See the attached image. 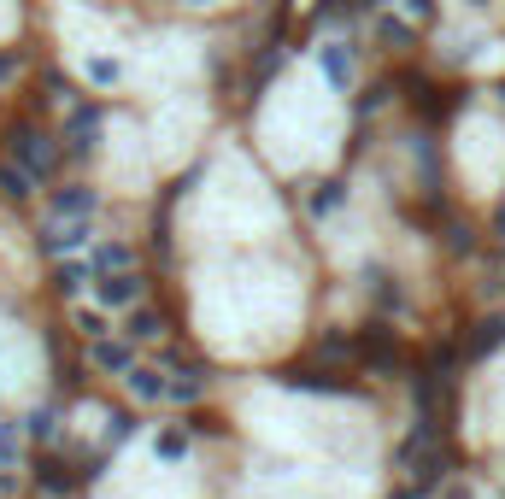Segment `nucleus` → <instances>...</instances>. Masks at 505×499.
<instances>
[{
  "label": "nucleus",
  "instance_id": "obj_1",
  "mask_svg": "<svg viewBox=\"0 0 505 499\" xmlns=\"http://www.w3.org/2000/svg\"><path fill=\"white\" fill-rule=\"evenodd\" d=\"M12 159H18L30 177H47V171H53V142H47L42 130H30V123H18V130H12Z\"/></svg>",
  "mask_w": 505,
  "mask_h": 499
},
{
  "label": "nucleus",
  "instance_id": "obj_2",
  "mask_svg": "<svg viewBox=\"0 0 505 499\" xmlns=\"http://www.w3.org/2000/svg\"><path fill=\"white\" fill-rule=\"evenodd\" d=\"M94 142H101V106H77L65 123V147L71 153H89Z\"/></svg>",
  "mask_w": 505,
  "mask_h": 499
},
{
  "label": "nucleus",
  "instance_id": "obj_3",
  "mask_svg": "<svg viewBox=\"0 0 505 499\" xmlns=\"http://www.w3.org/2000/svg\"><path fill=\"white\" fill-rule=\"evenodd\" d=\"M317 65H324V77L335 83V89H347V83H353V59H347V47H341V42L317 47Z\"/></svg>",
  "mask_w": 505,
  "mask_h": 499
},
{
  "label": "nucleus",
  "instance_id": "obj_4",
  "mask_svg": "<svg viewBox=\"0 0 505 499\" xmlns=\"http://www.w3.org/2000/svg\"><path fill=\"white\" fill-rule=\"evenodd\" d=\"M42 247H47V253H71V247H89V223H83V218H65L59 230H47V235H42Z\"/></svg>",
  "mask_w": 505,
  "mask_h": 499
},
{
  "label": "nucleus",
  "instance_id": "obj_5",
  "mask_svg": "<svg viewBox=\"0 0 505 499\" xmlns=\"http://www.w3.org/2000/svg\"><path fill=\"white\" fill-rule=\"evenodd\" d=\"M101 299H106V306H135V299H141V277H130V270H112V277L101 282Z\"/></svg>",
  "mask_w": 505,
  "mask_h": 499
},
{
  "label": "nucleus",
  "instance_id": "obj_6",
  "mask_svg": "<svg viewBox=\"0 0 505 499\" xmlns=\"http://www.w3.org/2000/svg\"><path fill=\"white\" fill-rule=\"evenodd\" d=\"M53 211H59V218H83V211H94V194H89V189H77V182H71V189H65V194L53 200Z\"/></svg>",
  "mask_w": 505,
  "mask_h": 499
},
{
  "label": "nucleus",
  "instance_id": "obj_7",
  "mask_svg": "<svg viewBox=\"0 0 505 499\" xmlns=\"http://www.w3.org/2000/svg\"><path fill=\"white\" fill-rule=\"evenodd\" d=\"M118 77H124V65H118V59H89V83H101V89H112Z\"/></svg>",
  "mask_w": 505,
  "mask_h": 499
},
{
  "label": "nucleus",
  "instance_id": "obj_8",
  "mask_svg": "<svg viewBox=\"0 0 505 499\" xmlns=\"http://www.w3.org/2000/svg\"><path fill=\"white\" fill-rule=\"evenodd\" d=\"M0 189H6L12 200H24V194H30V171H24V165H6V171H0Z\"/></svg>",
  "mask_w": 505,
  "mask_h": 499
},
{
  "label": "nucleus",
  "instance_id": "obj_9",
  "mask_svg": "<svg viewBox=\"0 0 505 499\" xmlns=\"http://www.w3.org/2000/svg\"><path fill=\"white\" fill-rule=\"evenodd\" d=\"M124 259H130L124 247H101V253L89 259V270H124Z\"/></svg>",
  "mask_w": 505,
  "mask_h": 499
},
{
  "label": "nucleus",
  "instance_id": "obj_10",
  "mask_svg": "<svg viewBox=\"0 0 505 499\" xmlns=\"http://www.w3.org/2000/svg\"><path fill=\"white\" fill-rule=\"evenodd\" d=\"M335 206H341V182H324V189L312 194V211L324 218V211H335Z\"/></svg>",
  "mask_w": 505,
  "mask_h": 499
},
{
  "label": "nucleus",
  "instance_id": "obj_11",
  "mask_svg": "<svg viewBox=\"0 0 505 499\" xmlns=\"http://www.w3.org/2000/svg\"><path fill=\"white\" fill-rule=\"evenodd\" d=\"M130 335H159V318L153 311H130Z\"/></svg>",
  "mask_w": 505,
  "mask_h": 499
},
{
  "label": "nucleus",
  "instance_id": "obj_12",
  "mask_svg": "<svg viewBox=\"0 0 505 499\" xmlns=\"http://www.w3.org/2000/svg\"><path fill=\"white\" fill-rule=\"evenodd\" d=\"M77 323H83V329H89V335H106V318H101V311H83Z\"/></svg>",
  "mask_w": 505,
  "mask_h": 499
},
{
  "label": "nucleus",
  "instance_id": "obj_13",
  "mask_svg": "<svg viewBox=\"0 0 505 499\" xmlns=\"http://www.w3.org/2000/svg\"><path fill=\"white\" fill-rule=\"evenodd\" d=\"M12 77V54H0V83H6Z\"/></svg>",
  "mask_w": 505,
  "mask_h": 499
},
{
  "label": "nucleus",
  "instance_id": "obj_14",
  "mask_svg": "<svg viewBox=\"0 0 505 499\" xmlns=\"http://www.w3.org/2000/svg\"><path fill=\"white\" fill-rule=\"evenodd\" d=\"M500 235H505V211H500Z\"/></svg>",
  "mask_w": 505,
  "mask_h": 499
},
{
  "label": "nucleus",
  "instance_id": "obj_15",
  "mask_svg": "<svg viewBox=\"0 0 505 499\" xmlns=\"http://www.w3.org/2000/svg\"><path fill=\"white\" fill-rule=\"evenodd\" d=\"M189 6H206V0H189Z\"/></svg>",
  "mask_w": 505,
  "mask_h": 499
}]
</instances>
